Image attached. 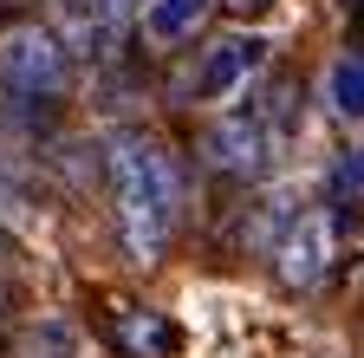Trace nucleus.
Here are the masks:
<instances>
[{
    "mask_svg": "<svg viewBox=\"0 0 364 358\" xmlns=\"http://www.w3.org/2000/svg\"><path fill=\"white\" fill-rule=\"evenodd\" d=\"M26 7H39V0H0V26H7V20H20Z\"/></svg>",
    "mask_w": 364,
    "mask_h": 358,
    "instance_id": "f8f14e48",
    "label": "nucleus"
},
{
    "mask_svg": "<svg viewBox=\"0 0 364 358\" xmlns=\"http://www.w3.org/2000/svg\"><path fill=\"white\" fill-rule=\"evenodd\" d=\"M20 358H72V326H65V320H39V326H26Z\"/></svg>",
    "mask_w": 364,
    "mask_h": 358,
    "instance_id": "1a4fd4ad",
    "label": "nucleus"
},
{
    "mask_svg": "<svg viewBox=\"0 0 364 358\" xmlns=\"http://www.w3.org/2000/svg\"><path fill=\"white\" fill-rule=\"evenodd\" d=\"M53 7H59V39L72 46V59H91V65L117 59L136 20V0H53Z\"/></svg>",
    "mask_w": 364,
    "mask_h": 358,
    "instance_id": "20e7f679",
    "label": "nucleus"
},
{
    "mask_svg": "<svg viewBox=\"0 0 364 358\" xmlns=\"http://www.w3.org/2000/svg\"><path fill=\"white\" fill-rule=\"evenodd\" d=\"M273 144H280V130L260 117V105H247V111H228V117L208 124L202 157H208V169H221V176H260L267 157H273Z\"/></svg>",
    "mask_w": 364,
    "mask_h": 358,
    "instance_id": "39448f33",
    "label": "nucleus"
},
{
    "mask_svg": "<svg viewBox=\"0 0 364 358\" xmlns=\"http://www.w3.org/2000/svg\"><path fill=\"white\" fill-rule=\"evenodd\" d=\"M332 260H338V221H332V209H299L287 221V235L273 241V274H280L287 293L326 287Z\"/></svg>",
    "mask_w": 364,
    "mask_h": 358,
    "instance_id": "7ed1b4c3",
    "label": "nucleus"
},
{
    "mask_svg": "<svg viewBox=\"0 0 364 358\" xmlns=\"http://www.w3.org/2000/svg\"><path fill=\"white\" fill-rule=\"evenodd\" d=\"M215 7H221V14H235V20H260L273 0H215Z\"/></svg>",
    "mask_w": 364,
    "mask_h": 358,
    "instance_id": "9b49d317",
    "label": "nucleus"
},
{
    "mask_svg": "<svg viewBox=\"0 0 364 358\" xmlns=\"http://www.w3.org/2000/svg\"><path fill=\"white\" fill-rule=\"evenodd\" d=\"M215 0H144V39L150 46H189L208 26Z\"/></svg>",
    "mask_w": 364,
    "mask_h": 358,
    "instance_id": "6e6552de",
    "label": "nucleus"
},
{
    "mask_svg": "<svg viewBox=\"0 0 364 358\" xmlns=\"http://www.w3.org/2000/svg\"><path fill=\"white\" fill-rule=\"evenodd\" d=\"M345 7H358V0H345Z\"/></svg>",
    "mask_w": 364,
    "mask_h": 358,
    "instance_id": "4468645a",
    "label": "nucleus"
},
{
    "mask_svg": "<svg viewBox=\"0 0 364 358\" xmlns=\"http://www.w3.org/2000/svg\"><path fill=\"white\" fill-rule=\"evenodd\" d=\"M338 92H345V111H364V72H358V65L338 78Z\"/></svg>",
    "mask_w": 364,
    "mask_h": 358,
    "instance_id": "9d476101",
    "label": "nucleus"
},
{
    "mask_svg": "<svg viewBox=\"0 0 364 358\" xmlns=\"http://www.w3.org/2000/svg\"><path fill=\"white\" fill-rule=\"evenodd\" d=\"M260 59H267V46H260L254 33H221V39H208V46L196 53V72L182 78V92H189V98H202V105L235 98L241 85L260 72Z\"/></svg>",
    "mask_w": 364,
    "mask_h": 358,
    "instance_id": "423d86ee",
    "label": "nucleus"
},
{
    "mask_svg": "<svg viewBox=\"0 0 364 358\" xmlns=\"http://www.w3.org/2000/svg\"><path fill=\"white\" fill-rule=\"evenodd\" d=\"M105 176L117 202V241L136 267H156L182 221V169L150 130H111L105 137Z\"/></svg>",
    "mask_w": 364,
    "mask_h": 358,
    "instance_id": "f257e3e1",
    "label": "nucleus"
},
{
    "mask_svg": "<svg viewBox=\"0 0 364 358\" xmlns=\"http://www.w3.org/2000/svg\"><path fill=\"white\" fill-rule=\"evenodd\" d=\"M72 85V46L59 39V26L46 20H7L0 26V92L26 98V105H53Z\"/></svg>",
    "mask_w": 364,
    "mask_h": 358,
    "instance_id": "f03ea898",
    "label": "nucleus"
},
{
    "mask_svg": "<svg viewBox=\"0 0 364 358\" xmlns=\"http://www.w3.org/2000/svg\"><path fill=\"white\" fill-rule=\"evenodd\" d=\"M105 332H111V345L124 358H169L176 352V326H169V312H156V306H111Z\"/></svg>",
    "mask_w": 364,
    "mask_h": 358,
    "instance_id": "0eeeda50",
    "label": "nucleus"
},
{
    "mask_svg": "<svg viewBox=\"0 0 364 358\" xmlns=\"http://www.w3.org/2000/svg\"><path fill=\"white\" fill-rule=\"evenodd\" d=\"M14 254V235H7V221H0V260H7Z\"/></svg>",
    "mask_w": 364,
    "mask_h": 358,
    "instance_id": "ddd939ff",
    "label": "nucleus"
}]
</instances>
